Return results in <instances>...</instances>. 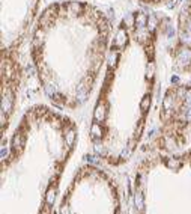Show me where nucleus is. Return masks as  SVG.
<instances>
[{"label": "nucleus", "mask_w": 191, "mask_h": 214, "mask_svg": "<svg viewBox=\"0 0 191 214\" xmlns=\"http://www.w3.org/2000/svg\"><path fill=\"white\" fill-rule=\"evenodd\" d=\"M191 139V84L173 83L166 87L157 115V128L146 142V154H175L187 149Z\"/></svg>", "instance_id": "0eeeda50"}, {"label": "nucleus", "mask_w": 191, "mask_h": 214, "mask_svg": "<svg viewBox=\"0 0 191 214\" xmlns=\"http://www.w3.org/2000/svg\"><path fill=\"white\" fill-rule=\"evenodd\" d=\"M78 127L63 110L33 104L3 140L0 214H54Z\"/></svg>", "instance_id": "7ed1b4c3"}, {"label": "nucleus", "mask_w": 191, "mask_h": 214, "mask_svg": "<svg viewBox=\"0 0 191 214\" xmlns=\"http://www.w3.org/2000/svg\"><path fill=\"white\" fill-rule=\"evenodd\" d=\"M57 214H122L116 178L98 164H81L57 202Z\"/></svg>", "instance_id": "423d86ee"}, {"label": "nucleus", "mask_w": 191, "mask_h": 214, "mask_svg": "<svg viewBox=\"0 0 191 214\" xmlns=\"http://www.w3.org/2000/svg\"><path fill=\"white\" fill-rule=\"evenodd\" d=\"M133 214H191V148L146 154L130 178Z\"/></svg>", "instance_id": "20e7f679"}, {"label": "nucleus", "mask_w": 191, "mask_h": 214, "mask_svg": "<svg viewBox=\"0 0 191 214\" xmlns=\"http://www.w3.org/2000/svg\"><path fill=\"white\" fill-rule=\"evenodd\" d=\"M137 2L142 3L143 6H148V8H160V6L169 5L172 0H137Z\"/></svg>", "instance_id": "1a4fd4ad"}, {"label": "nucleus", "mask_w": 191, "mask_h": 214, "mask_svg": "<svg viewBox=\"0 0 191 214\" xmlns=\"http://www.w3.org/2000/svg\"><path fill=\"white\" fill-rule=\"evenodd\" d=\"M175 26L173 42L167 53L179 74L191 75V0L182 2Z\"/></svg>", "instance_id": "6e6552de"}, {"label": "nucleus", "mask_w": 191, "mask_h": 214, "mask_svg": "<svg viewBox=\"0 0 191 214\" xmlns=\"http://www.w3.org/2000/svg\"><path fill=\"white\" fill-rule=\"evenodd\" d=\"M160 35L161 20L145 9L115 26L89 122L92 151L107 166L127 164L142 146L158 83Z\"/></svg>", "instance_id": "f257e3e1"}, {"label": "nucleus", "mask_w": 191, "mask_h": 214, "mask_svg": "<svg viewBox=\"0 0 191 214\" xmlns=\"http://www.w3.org/2000/svg\"><path fill=\"white\" fill-rule=\"evenodd\" d=\"M115 27L92 0H57L42 8L29 42L30 63L48 102L84 107L98 89Z\"/></svg>", "instance_id": "f03ea898"}, {"label": "nucleus", "mask_w": 191, "mask_h": 214, "mask_svg": "<svg viewBox=\"0 0 191 214\" xmlns=\"http://www.w3.org/2000/svg\"><path fill=\"white\" fill-rule=\"evenodd\" d=\"M42 0H2L0 33V92H2V137L11 127L18 96L23 87L26 63L24 50L29 48L32 30L41 14Z\"/></svg>", "instance_id": "39448f33"}]
</instances>
